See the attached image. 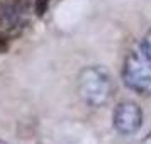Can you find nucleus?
Segmentation results:
<instances>
[{"mask_svg": "<svg viewBox=\"0 0 151 144\" xmlns=\"http://www.w3.org/2000/svg\"><path fill=\"white\" fill-rule=\"evenodd\" d=\"M78 95L90 107H102L114 93V83L109 71L102 66H87L76 80Z\"/></svg>", "mask_w": 151, "mask_h": 144, "instance_id": "1", "label": "nucleus"}, {"mask_svg": "<svg viewBox=\"0 0 151 144\" xmlns=\"http://www.w3.org/2000/svg\"><path fill=\"white\" fill-rule=\"evenodd\" d=\"M122 80L129 90L139 95H151V61L143 49L131 51L124 59Z\"/></svg>", "mask_w": 151, "mask_h": 144, "instance_id": "2", "label": "nucleus"}, {"mask_svg": "<svg viewBox=\"0 0 151 144\" xmlns=\"http://www.w3.org/2000/svg\"><path fill=\"white\" fill-rule=\"evenodd\" d=\"M112 124L119 134L131 136L137 132L143 125V110L136 102L124 100V102L117 103L114 115H112Z\"/></svg>", "mask_w": 151, "mask_h": 144, "instance_id": "3", "label": "nucleus"}, {"mask_svg": "<svg viewBox=\"0 0 151 144\" xmlns=\"http://www.w3.org/2000/svg\"><path fill=\"white\" fill-rule=\"evenodd\" d=\"M141 49L144 51V54L148 56V59L151 61V31H150L146 36H144L143 44H141Z\"/></svg>", "mask_w": 151, "mask_h": 144, "instance_id": "4", "label": "nucleus"}, {"mask_svg": "<svg viewBox=\"0 0 151 144\" xmlns=\"http://www.w3.org/2000/svg\"><path fill=\"white\" fill-rule=\"evenodd\" d=\"M51 0H36V14L44 15V12L48 10V5Z\"/></svg>", "mask_w": 151, "mask_h": 144, "instance_id": "5", "label": "nucleus"}, {"mask_svg": "<svg viewBox=\"0 0 151 144\" xmlns=\"http://www.w3.org/2000/svg\"><path fill=\"white\" fill-rule=\"evenodd\" d=\"M7 48H9V39L4 34H0V53L7 51Z\"/></svg>", "mask_w": 151, "mask_h": 144, "instance_id": "6", "label": "nucleus"}, {"mask_svg": "<svg viewBox=\"0 0 151 144\" xmlns=\"http://www.w3.org/2000/svg\"><path fill=\"white\" fill-rule=\"evenodd\" d=\"M141 144H151V132H150L146 137H144L143 141H141Z\"/></svg>", "mask_w": 151, "mask_h": 144, "instance_id": "7", "label": "nucleus"}, {"mask_svg": "<svg viewBox=\"0 0 151 144\" xmlns=\"http://www.w3.org/2000/svg\"><path fill=\"white\" fill-rule=\"evenodd\" d=\"M0 144H7V143H4V141H0Z\"/></svg>", "mask_w": 151, "mask_h": 144, "instance_id": "8", "label": "nucleus"}]
</instances>
